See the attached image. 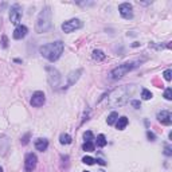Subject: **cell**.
<instances>
[{"label": "cell", "instance_id": "6da1fadb", "mask_svg": "<svg viewBox=\"0 0 172 172\" xmlns=\"http://www.w3.org/2000/svg\"><path fill=\"white\" fill-rule=\"evenodd\" d=\"M134 87L133 86H120L117 89L112 90L108 96V104L112 106H123L128 101L129 96L133 93Z\"/></svg>", "mask_w": 172, "mask_h": 172}, {"label": "cell", "instance_id": "7a4b0ae2", "mask_svg": "<svg viewBox=\"0 0 172 172\" xmlns=\"http://www.w3.org/2000/svg\"><path fill=\"white\" fill-rule=\"evenodd\" d=\"M63 43L61 40H57V42L52 43H47V45H43L42 47L39 49V52L42 54V57H45L46 59H49L50 62H55L58 61L59 57L63 52Z\"/></svg>", "mask_w": 172, "mask_h": 172}, {"label": "cell", "instance_id": "3957f363", "mask_svg": "<svg viewBox=\"0 0 172 172\" xmlns=\"http://www.w3.org/2000/svg\"><path fill=\"white\" fill-rule=\"evenodd\" d=\"M51 8L49 5H46L40 14L38 15V19H36V24H35V31L39 34L47 32V31L51 29L52 23H51Z\"/></svg>", "mask_w": 172, "mask_h": 172}, {"label": "cell", "instance_id": "277c9868", "mask_svg": "<svg viewBox=\"0 0 172 172\" xmlns=\"http://www.w3.org/2000/svg\"><path fill=\"white\" fill-rule=\"evenodd\" d=\"M140 63H141L140 61H132V62H126V63L120 65V66H117L109 73V78H110L112 81L120 79V78H123L125 74H128L129 71H132L133 69H136Z\"/></svg>", "mask_w": 172, "mask_h": 172}, {"label": "cell", "instance_id": "5b68a950", "mask_svg": "<svg viewBox=\"0 0 172 172\" xmlns=\"http://www.w3.org/2000/svg\"><path fill=\"white\" fill-rule=\"evenodd\" d=\"M46 71H47V78L51 87H58L61 86V74L55 67L52 66H47L46 67Z\"/></svg>", "mask_w": 172, "mask_h": 172}, {"label": "cell", "instance_id": "8992f818", "mask_svg": "<svg viewBox=\"0 0 172 172\" xmlns=\"http://www.w3.org/2000/svg\"><path fill=\"white\" fill-rule=\"evenodd\" d=\"M82 26L83 24L79 19H70V20L65 22V23L62 24V30H63V32L70 34V32H73V31H76V30L82 29Z\"/></svg>", "mask_w": 172, "mask_h": 172}, {"label": "cell", "instance_id": "52a82bcc", "mask_svg": "<svg viewBox=\"0 0 172 172\" xmlns=\"http://www.w3.org/2000/svg\"><path fill=\"white\" fill-rule=\"evenodd\" d=\"M36 161H38V157H36L35 153H27L26 157H24V171L26 172H32L36 167Z\"/></svg>", "mask_w": 172, "mask_h": 172}, {"label": "cell", "instance_id": "ba28073f", "mask_svg": "<svg viewBox=\"0 0 172 172\" xmlns=\"http://www.w3.org/2000/svg\"><path fill=\"white\" fill-rule=\"evenodd\" d=\"M22 19V7L19 4H14L10 10V20L12 24H18L19 26V22Z\"/></svg>", "mask_w": 172, "mask_h": 172}, {"label": "cell", "instance_id": "9c48e42d", "mask_svg": "<svg viewBox=\"0 0 172 172\" xmlns=\"http://www.w3.org/2000/svg\"><path fill=\"white\" fill-rule=\"evenodd\" d=\"M118 11H120V15L124 19H132L133 18V7L129 3H123V4H120L118 5Z\"/></svg>", "mask_w": 172, "mask_h": 172}, {"label": "cell", "instance_id": "30bf717a", "mask_svg": "<svg viewBox=\"0 0 172 172\" xmlns=\"http://www.w3.org/2000/svg\"><path fill=\"white\" fill-rule=\"evenodd\" d=\"M31 105L34 106V108H40V106H43V104L46 102V96L43 92H35L31 97Z\"/></svg>", "mask_w": 172, "mask_h": 172}, {"label": "cell", "instance_id": "8fae6325", "mask_svg": "<svg viewBox=\"0 0 172 172\" xmlns=\"http://www.w3.org/2000/svg\"><path fill=\"white\" fill-rule=\"evenodd\" d=\"M81 74H82V69H78L76 71H71V73L67 76V83L63 86V89H67V87H70L71 85H74V83L78 81V78L81 77Z\"/></svg>", "mask_w": 172, "mask_h": 172}, {"label": "cell", "instance_id": "7c38bea8", "mask_svg": "<svg viewBox=\"0 0 172 172\" xmlns=\"http://www.w3.org/2000/svg\"><path fill=\"white\" fill-rule=\"evenodd\" d=\"M157 120L163 125H171L172 124V114L168 110H161L157 113Z\"/></svg>", "mask_w": 172, "mask_h": 172}, {"label": "cell", "instance_id": "4fadbf2b", "mask_svg": "<svg viewBox=\"0 0 172 172\" xmlns=\"http://www.w3.org/2000/svg\"><path fill=\"white\" fill-rule=\"evenodd\" d=\"M27 32H29V29H27L26 26H18L16 29L14 30V39H23L24 36L27 35Z\"/></svg>", "mask_w": 172, "mask_h": 172}, {"label": "cell", "instance_id": "5bb4252c", "mask_svg": "<svg viewBox=\"0 0 172 172\" xmlns=\"http://www.w3.org/2000/svg\"><path fill=\"white\" fill-rule=\"evenodd\" d=\"M47 147H49V140H46V139H38V140H35V148L38 149V151H40V152L46 151V149H47Z\"/></svg>", "mask_w": 172, "mask_h": 172}, {"label": "cell", "instance_id": "9a60e30c", "mask_svg": "<svg viewBox=\"0 0 172 172\" xmlns=\"http://www.w3.org/2000/svg\"><path fill=\"white\" fill-rule=\"evenodd\" d=\"M128 118L126 117H120V118H117V123H116V128H117L118 130H123L125 129V126L128 125Z\"/></svg>", "mask_w": 172, "mask_h": 172}, {"label": "cell", "instance_id": "2e32d148", "mask_svg": "<svg viewBox=\"0 0 172 172\" xmlns=\"http://www.w3.org/2000/svg\"><path fill=\"white\" fill-rule=\"evenodd\" d=\"M71 136L70 134H67V133H62L61 136H59V143L62 144V145H67V144H70L71 143Z\"/></svg>", "mask_w": 172, "mask_h": 172}, {"label": "cell", "instance_id": "e0dca14e", "mask_svg": "<svg viewBox=\"0 0 172 172\" xmlns=\"http://www.w3.org/2000/svg\"><path fill=\"white\" fill-rule=\"evenodd\" d=\"M117 118H118L117 112H112V113L108 116V118H106V123H108V125H113L116 121H117Z\"/></svg>", "mask_w": 172, "mask_h": 172}, {"label": "cell", "instance_id": "ac0fdd59", "mask_svg": "<svg viewBox=\"0 0 172 172\" xmlns=\"http://www.w3.org/2000/svg\"><path fill=\"white\" fill-rule=\"evenodd\" d=\"M93 58H94L96 61H104L106 58V55L104 54V51H101V50H94V51H93Z\"/></svg>", "mask_w": 172, "mask_h": 172}, {"label": "cell", "instance_id": "d6986e66", "mask_svg": "<svg viewBox=\"0 0 172 172\" xmlns=\"http://www.w3.org/2000/svg\"><path fill=\"white\" fill-rule=\"evenodd\" d=\"M106 143L108 141H106V137L104 136V134H98V136H97V145L98 147H101L102 148V147L106 145Z\"/></svg>", "mask_w": 172, "mask_h": 172}, {"label": "cell", "instance_id": "ffe728a7", "mask_svg": "<svg viewBox=\"0 0 172 172\" xmlns=\"http://www.w3.org/2000/svg\"><path fill=\"white\" fill-rule=\"evenodd\" d=\"M82 148H83V151H86V152H93L94 151V144H93V141H85Z\"/></svg>", "mask_w": 172, "mask_h": 172}, {"label": "cell", "instance_id": "44dd1931", "mask_svg": "<svg viewBox=\"0 0 172 172\" xmlns=\"http://www.w3.org/2000/svg\"><path fill=\"white\" fill-rule=\"evenodd\" d=\"M141 97H143V99H151L152 98V93L149 92L148 89H143L141 90Z\"/></svg>", "mask_w": 172, "mask_h": 172}, {"label": "cell", "instance_id": "7402d4cb", "mask_svg": "<svg viewBox=\"0 0 172 172\" xmlns=\"http://www.w3.org/2000/svg\"><path fill=\"white\" fill-rule=\"evenodd\" d=\"M82 161L85 163V164H87V165H93L96 163V159L90 157V156H85V157L82 159Z\"/></svg>", "mask_w": 172, "mask_h": 172}, {"label": "cell", "instance_id": "603a6c76", "mask_svg": "<svg viewBox=\"0 0 172 172\" xmlns=\"http://www.w3.org/2000/svg\"><path fill=\"white\" fill-rule=\"evenodd\" d=\"M164 98L168 99V101H171V99H172V89H171V87H167V89H165V92H164Z\"/></svg>", "mask_w": 172, "mask_h": 172}, {"label": "cell", "instance_id": "cb8c5ba5", "mask_svg": "<svg viewBox=\"0 0 172 172\" xmlns=\"http://www.w3.org/2000/svg\"><path fill=\"white\" fill-rule=\"evenodd\" d=\"M83 139H85V141H93V133L90 130H87V132L83 133Z\"/></svg>", "mask_w": 172, "mask_h": 172}, {"label": "cell", "instance_id": "d4e9b609", "mask_svg": "<svg viewBox=\"0 0 172 172\" xmlns=\"http://www.w3.org/2000/svg\"><path fill=\"white\" fill-rule=\"evenodd\" d=\"M163 76H164L165 81H171V79H172V70H171V69H168V70H165Z\"/></svg>", "mask_w": 172, "mask_h": 172}, {"label": "cell", "instance_id": "484cf974", "mask_svg": "<svg viewBox=\"0 0 172 172\" xmlns=\"http://www.w3.org/2000/svg\"><path fill=\"white\" fill-rule=\"evenodd\" d=\"M147 137L149 139V141H155V140H156V134L153 133V132H151V130H148V132H147Z\"/></svg>", "mask_w": 172, "mask_h": 172}, {"label": "cell", "instance_id": "4316f807", "mask_svg": "<svg viewBox=\"0 0 172 172\" xmlns=\"http://www.w3.org/2000/svg\"><path fill=\"white\" fill-rule=\"evenodd\" d=\"M2 46H3L4 49L8 47V39H7V36H5V35L2 36Z\"/></svg>", "mask_w": 172, "mask_h": 172}, {"label": "cell", "instance_id": "83f0119b", "mask_svg": "<svg viewBox=\"0 0 172 172\" xmlns=\"http://www.w3.org/2000/svg\"><path fill=\"white\" fill-rule=\"evenodd\" d=\"M29 139H30V133H27L26 136L22 137V144H23V145H26V144L29 143Z\"/></svg>", "mask_w": 172, "mask_h": 172}, {"label": "cell", "instance_id": "f1b7e54d", "mask_svg": "<svg viewBox=\"0 0 172 172\" xmlns=\"http://www.w3.org/2000/svg\"><path fill=\"white\" fill-rule=\"evenodd\" d=\"M130 104H132V106H134L136 109H140V108H141V104H140V101H136V99H133Z\"/></svg>", "mask_w": 172, "mask_h": 172}, {"label": "cell", "instance_id": "f546056e", "mask_svg": "<svg viewBox=\"0 0 172 172\" xmlns=\"http://www.w3.org/2000/svg\"><path fill=\"white\" fill-rule=\"evenodd\" d=\"M164 153L167 156H171L172 155V151H171V147L170 145H165V148H164Z\"/></svg>", "mask_w": 172, "mask_h": 172}, {"label": "cell", "instance_id": "4dcf8cb0", "mask_svg": "<svg viewBox=\"0 0 172 172\" xmlns=\"http://www.w3.org/2000/svg\"><path fill=\"white\" fill-rule=\"evenodd\" d=\"M97 163H98V164L99 165H106V161L105 160H102V159H97V160H96Z\"/></svg>", "mask_w": 172, "mask_h": 172}, {"label": "cell", "instance_id": "1f68e13d", "mask_svg": "<svg viewBox=\"0 0 172 172\" xmlns=\"http://www.w3.org/2000/svg\"><path fill=\"white\" fill-rule=\"evenodd\" d=\"M0 172H3V168L2 167H0Z\"/></svg>", "mask_w": 172, "mask_h": 172}, {"label": "cell", "instance_id": "d6a6232c", "mask_svg": "<svg viewBox=\"0 0 172 172\" xmlns=\"http://www.w3.org/2000/svg\"><path fill=\"white\" fill-rule=\"evenodd\" d=\"M85 172H89V171H85Z\"/></svg>", "mask_w": 172, "mask_h": 172}]
</instances>
